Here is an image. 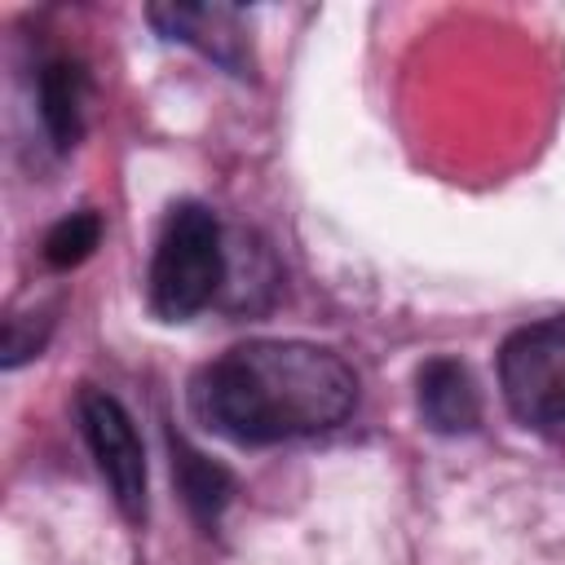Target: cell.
<instances>
[{
    "label": "cell",
    "mask_w": 565,
    "mask_h": 565,
    "mask_svg": "<svg viewBox=\"0 0 565 565\" xmlns=\"http://www.w3.org/2000/svg\"><path fill=\"white\" fill-rule=\"evenodd\" d=\"M225 278V247L221 225L207 207L181 203L168 212L154 260H150V305L168 322H185L199 309L212 305L216 287Z\"/></svg>",
    "instance_id": "obj_2"
},
{
    "label": "cell",
    "mask_w": 565,
    "mask_h": 565,
    "mask_svg": "<svg viewBox=\"0 0 565 565\" xmlns=\"http://www.w3.org/2000/svg\"><path fill=\"white\" fill-rule=\"evenodd\" d=\"M84 71L71 57H53L40 71V119L57 150H71L84 137Z\"/></svg>",
    "instance_id": "obj_7"
},
{
    "label": "cell",
    "mask_w": 565,
    "mask_h": 565,
    "mask_svg": "<svg viewBox=\"0 0 565 565\" xmlns=\"http://www.w3.org/2000/svg\"><path fill=\"white\" fill-rule=\"evenodd\" d=\"M190 402L221 437L274 446L349 419L358 375L340 353L309 340H247L199 371Z\"/></svg>",
    "instance_id": "obj_1"
},
{
    "label": "cell",
    "mask_w": 565,
    "mask_h": 565,
    "mask_svg": "<svg viewBox=\"0 0 565 565\" xmlns=\"http://www.w3.org/2000/svg\"><path fill=\"white\" fill-rule=\"evenodd\" d=\"M150 22L168 40L194 44L199 53H207L221 66H230L234 75H247V66H252L243 13L230 9V4H154L150 9Z\"/></svg>",
    "instance_id": "obj_5"
},
{
    "label": "cell",
    "mask_w": 565,
    "mask_h": 565,
    "mask_svg": "<svg viewBox=\"0 0 565 565\" xmlns=\"http://www.w3.org/2000/svg\"><path fill=\"white\" fill-rule=\"evenodd\" d=\"M172 472H177V486H181L190 512H194L203 525H212V521L221 516V508L230 503L234 477H230L221 463H212L207 455H199L190 441H181V437H172Z\"/></svg>",
    "instance_id": "obj_8"
},
{
    "label": "cell",
    "mask_w": 565,
    "mask_h": 565,
    "mask_svg": "<svg viewBox=\"0 0 565 565\" xmlns=\"http://www.w3.org/2000/svg\"><path fill=\"white\" fill-rule=\"evenodd\" d=\"M79 428L97 459L102 481L110 486V499L119 503V512L128 521H141L146 516V450H141L132 415L119 406V397H110L102 388H84L79 393Z\"/></svg>",
    "instance_id": "obj_4"
},
{
    "label": "cell",
    "mask_w": 565,
    "mask_h": 565,
    "mask_svg": "<svg viewBox=\"0 0 565 565\" xmlns=\"http://www.w3.org/2000/svg\"><path fill=\"white\" fill-rule=\"evenodd\" d=\"M499 388L530 428H565V318L512 331L499 349Z\"/></svg>",
    "instance_id": "obj_3"
},
{
    "label": "cell",
    "mask_w": 565,
    "mask_h": 565,
    "mask_svg": "<svg viewBox=\"0 0 565 565\" xmlns=\"http://www.w3.org/2000/svg\"><path fill=\"white\" fill-rule=\"evenodd\" d=\"M415 397L419 415L433 433H472L481 424V393L472 371L459 358H428L415 375Z\"/></svg>",
    "instance_id": "obj_6"
},
{
    "label": "cell",
    "mask_w": 565,
    "mask_h": 565,
    "mask_svg": "<svg viewBox=\"0 0 565 565\" xmlns=\"http://www.w3.org/2000/svg\"><path fill=\"white\" fill-rule=\"evenodd\" d=\"M97 238H102L97 212H71V216H62V221L49 230V238H44V260H49L53 269H75L79 260L93 256Z\"/></svg>",
    "instance_id": "obj_9"
}]
</instances>
